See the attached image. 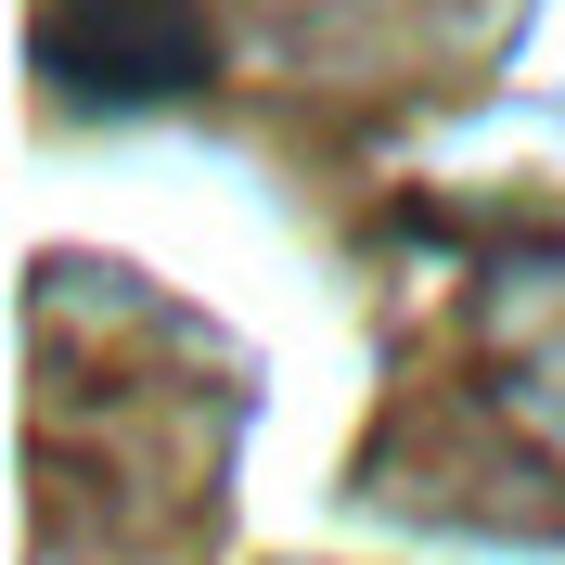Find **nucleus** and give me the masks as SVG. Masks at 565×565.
<instances>
[{"label": "nucleus", "mask_w": 565, "mask_h": 565, "mask_svg": "<svg viewBox=\"0 0 565 565\" xmlns=\"http://www.w3.org/2000/svg\"><path fill=\"white\" fill-rule=\"evenodd\" d=\"M257 26H309L321 0H232ZM373 13H450V0H373ZM39 65L104 104H168L218 65V0H39Z\"/></svg>", "instance_id": "obj_1"}, {"label": "nucleus", "mask_w": 565, "mask_h": 565, "mask_svg": "<svg viewBox=\"0 0 565 565\" xmlns=\"http://www.w3.org/2000/svg\"><path fill=\"white\" fill-rule=\"evenodd\" d=\"M476 398L514 424V462L540 476V514H565V270H501L476 309Z\"/></svg>", "instance_id": "obj_2"}]
</instances>
